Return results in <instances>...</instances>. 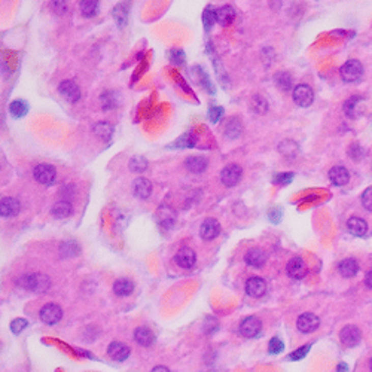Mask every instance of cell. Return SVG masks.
Here are the masks:
<instances>
[{"label": "cell", "instance_id": "6da1fadb", "mask_svg": "<svg viewBox=\"0 0 372 372\" xmlns=\"http://www.w3.org/2000/svg\"><path fill=\"white\" fill-rule=\"evenodd\" d=\"M18 284L27 291L36 292V294H43L51 288V280L48 275L45 274L22 275L18 280Z\"/></svg>", "mask_w": 372, "mask_h": 372}, {"label": "cell", "instance_id": "cb8c5ba5", "mask_svg": "<svg viewBox=\"0 0 372 372\" xmlns=\"http://www.w3.org/2000/svg\"><path fill=\"white\" fill-rule=\"evenodd\" d=\"M360 104H362V97H359V96H353V97L349 98V100L346 101V104H344V112H346V115L349 118L360 117V113H362V110H360Z\"/></svg>", "mask_w": 372, "mask_h": 372}, {"label": "cell", "instance_id": "5b68a950", "mask_svg": "<svg viewBox=\"0 0 372 372\" xmlns=\"http://www.w3.org/2000/svg\"><path fill=\"white\" fill-rule=\"evenodd\" d=\"M313 90L308 85H298L294 88V101L299 107H308L313 103Z\"/></svg>", "mask_w": 372, "mask_h": 372}, {"label": "cell", "instance_id": "7dc6e473", "mask_svg": "<svg viewBox=\"0 0 372 372\" xmlns=\"http://www.w3.org/2000/svg\"><path fill=\"white\" fill-rule=\"evenodd\" d=\"M170 59L173 63H176V64H182L183 61H185V54L180 51V49H171V52H170Z\"/></svg>", "mask_w": 372, "mask_h": 372}, {"label": "cell", "instance_id": "7c38bea8", "mask_svg": "<svg viewBox=\"0 0 372 372\" xmlns=\"http://www.w3.org/2000/svg\"><path fill=\"white\" fill-rule=\"evenodd\" d=\"M286 273L289 277H292L295 280H301L307 275V267L304 264V261L301 257H294L288 262L286 267Z\"/></svg>", "mask_w": 372, "mask_h": 372}, {"label": "cell", "instance_id": "f907efd6", "mask_svg": "<svg viewBox=\"0 0 372 372\" xmlns=\"http://www.w3.org/2000/svg\"><path fill=\"white\" fill-rule=\"evenodd\" d=\"M369 366H371V371H372V357H371V362H369Z\"/></svg>", "mask_w": 372, "mask_h": 372}, {"label": "cell", "instance_id": "e575fe53", "mask_svg": "<svg viewBox=\"0 0 372 372\" xmlns=\"http://www.w3.org/2000/svg\"><path fill=\"white\" fill-rule=\"evenodd\" d=\"M250 107H252V110L255 113H265L267 109H268V104H267V101H265L264 97L255 96V97L252 98V101H250Z\"/></svg>", "mask_w": 372, "mask_h": 372}, {"label": "cell", "instance_id": "7402d4cb", "mask_svg": "<svg viewBox=\"0 0 372 372\" xmlns=\"http://www.w3.org/2000/svg\"><path fill=\"white\" fill-rule=\"evenodd\" d=\"M338 271H339V274L342 275V277L350 278V277H354V275L357 274V271H359V264H357V261H354L352 257L344 259V261L339 262V265H338Z\"/></svg>", "mask_w": 372, "mask_h": 372}, {"label": "cell", "instance_id": "603a6c76", "mask_svg": "<svg viewBox=\"0 0 372 372\" xmlns=\"http://www.w3.org/2000/svg\"><path fill=\"white\" fill-rule=\"evenodd\" d=\"M216 18H217V22L222 27H226V25H230V24L234 22L235 11L231 6H222L220 9L216 11Z\"/></svg>", "mask_w": 372, "mask_h": 372}, {"label": "cell", "instance_id": "ac0fdd59", "mask_svg": "<svg viewBox=\"0 0 372 372\" xmlns=\"http://www.w3.org/2000/svg\"><path fill=\"white\" fill-rule=\"evenodd\" d=\"M107 354H109L113 360L122 362V360H125V359L130 356V349H128V346L115 341V342L109 344V347H107Z\"/></svg>", "mask_w": 372, "mask_h": 372}, {"label": "cell", "instance_id": "ee69618b", "mask_svg": "<svg viewBox=\"0 0 372 372\" xmlns=\"http://www.w3.org/2000/svg\"><path fill=\"white\" fill-rule=\"evenodd\" d=\"M25 328H27V320H24V319H17L11 323V329L14 333H20Z\"/></svg>", "mask_w": 372, "mask_h": 372}, {"label": "cell", "instance_id": "4316f807", "mask_svg": "<svg viewBox=\"0 0 372 372\" xmlns=\"http://www.w3.org/2000/svg\"><path fill=\"white\" fill-rule=\"evenodd\" d=\"M186 167L192 173H203L207 168V159L204 157H189L186 161Z\"/></svg>", "mask_w": 372, "mask_h": 372}, {"label": "cell", "instance_id": "f1b7e54d", "mask_svg": "<svg viewBox=\"0 0 372 372\" xmlns=\"http://www.w3.org/2000/svg\"><path fill=\"white\" fill-rule=\"evenodd\" d=\"M94 134H97L101 140H109L113 136V127L109 122H97L94 125Z\"/></svg>", "mask_w": 372, "mask_h": 372}, {"label": "cell", "instance_id": "8992f818", "mask_svg": "<svg viewBox=\"0 0 372 372\" xmlns=\"http://www.w3.org/2000/svg\"><path fill=\"white\" fill-rule=\"evenodd\" d=\"M61 317H63V310L57 304H46L40 310V320L45 325H55L61 320Z\"/></svg>", "mask_w": 372, "mask_h": 372}, {"label": "cell", "instance_id": "44dd1931", "mask_svg": "<svg viewBox=\"0 0 372 372\" xmlns=\"http://www.w3.org/2000/svg\"><path fill=\"white\" fill-rule=\"evenodd\" d=\"M134 339H136V342H138L140 346L149 347V346L154 344V341H155V335H154V332H152L149 328H146V326H140V328H137V329L134 331Z\"/></svg>", "mask_w": 372, "mask_h": 372}, {"label": "cell", "instance_id": "c3c4849f", "mask_svg": "<svg viewBox=\"0 0 372 372\" xmlns=\"http://www.w3.org/2000/svg\"><path fill=\"white\" fill-rule=\"evenodd\" d=\"M365 283H366V286H368V288H371V289H372V270H371V271H368V273H366V277H365Z\"/></svg>", "mask_w": 372, "mask_h": 372}, {"label": "cell", "instance_id": "52a82bcc", "mask_svg": "<svg viewBox=\"0 0 372 372\" xmlns=\"http://www.w3.org/2000/svg\"><path fill=\"white\" fill-rule=\"evenodd\" d=\"M319 325H320V320H319V317L313 313L301 314V316L298 317V320H296V326H298V329L304 333L314 332V331L319 328Z\"/></svg>", "mask_w": 372, "mask_h": 372}, {"label": "cell", "instance_id": "74e56055", "mask_svg": "<svg viewBox=\"0 0 372 372\" xmlns=\"http://www.w3.org/2000/svg\"><path fill=\"white\" fill-rule=\"evenodd\" d=\"M100 98H101V106H103L104 110H109V109L115 107V104H117L113 93H104Z\"/></svg>", "mask_w": 372, "mask_h": 372}, {"label": "cell", "instance_id": "d6986e66", "mask_svg": "<svg viewBox=\"0 0 372 372\" xmlns=\"http://www.w3.org/2000/svg\"><path fill=\"white\" fill-rule=\"evenodd\" d=\"M244 261L249 267H253V268H261L264 267V264L267 262V255L264 253V250L261 249H250L246 256H244Z\"/></svg>", "mask_w": 372, "mask_h": 372}, {"label": "cell", "instance_id": "d590c367", "mask_svg": "<svg viewBox=\"0 0 372 372\" xmlns=\"http://www.w3.org/2000/svg\"><path fill=\"white\" fill-rule=\"evenodd\" d=\"M148 168V161L143 157H133L130 161V170L134 173H141Z\"/></svg>", "mask_w": 372, "mask_h": 372}, {"label": "cell", "instance_id": "681fc988", "mask_svg": "<svg viewBox=\"0 0 372 372\" xmlns=\"http://www.w3.org/2000/svg\"><path fill=\"white\" fill-rule=\"evenodd\" d=\"M151 372H170V369L168 368H165V366H155L154 369Z\"/></svg>", "mask_w": 372, "mask_h": 372}, {"label": "cell", "instance_id": "ba28073f", "mask_svg": "<svg viewBox=\"0 0 372 372\" xmlns=\"http://www.w3.org/2000/svg\"><path fill=\"white\" fill-rule=\"evenodd\" d=\"M261 329H262V323H261V320H259L257 317H253V316L244 319V320L241 322V325H240V333H241L243 336H247V338H253V336H256L257 333L261 332Z\"/></svg>", "mask_w": 372, "mask_h": 372}, {"label": "cell", "instance_id": "f35d334b", "mask_svg": "<svg viewBox=\"0 0 372 372\" xmlns=\"http://www.w3.org/2000/svg\"><path fill=\"white\" fill-rule=\"evenodd\" d=\"M51 8L57 15H64L67 12V6L64 0H52L51 2Z\"/></svg>", "mask_w": 372, "mask_h": 372}, {"label": "cell", "instance_id": "1f68e13d", "mask_svg": "<svg viewBox=\"0 0 372 372\" xmlns=\"http://www.w3.org/2000/svg\"><path fill=\"white\" fill-rule=\"evenodd\" d=\"M28 110V106L22 100H15L9 104V112L14 118H22Z\"/></svg>", "mask_w": 372, "mask_h": 372}, {"label": "cell", "instance_id": "7bdbcfd3", "mask_svg": "<svg viewBox=\"0 0 372 372\" xmlns=\"http://www.w3.org/2000/svg\"><path fill=\"white\" fill-rule=\"evenodd\" d=\"M308 350H310V344L302 346V347H299L295 353H291L289 359H291V360H299V359H302V357L308 353Z\"/></svg>", "mask_w": 372, "mask_h": 372}, {"label": "cell", "instance_id": "d4e9b609", "mask_svg": "<svg viewBox=\"0 0 372 372\" xmlns=\"http://www.w3.org/2000/svg\"><path fill=\"white\" fill-rule=\"evenodd\" d=\"M133 291H134V284H133V281H131L130 278H125V277L118 278L117 281H115V284H113V292H115L118 296H128Z\"/></svg>", "mask_w": 372, "mask_h": 372}, {"label": "cell", "instance_id": "9c48e42d", "mask_svg": "<svg viewBox=\"0 0 372 372\" xmlns=\"http://www.w3.org/2000/svg\"><path fill=\"white\" fill-rule=\"evenodd\" d=\"M60 94L70 103H76L80 98V91L79 87L73 80H63L59 87Z\"/></svg>", "mask_w": 372, "mask_h": 372}, {"label": "cell", "instance_id": "4fadbf2b", "mask_svg": "<svg viewBox=\"0 0 372 372\" xmlns=\"http://www.w3.org/2000/svg\"><path fill=\"white\" fill-rule=\"evenodd\" d=\"M195 252L192 249H189V247H182L176 253V262L180 268L189 270V268H192L195 265Z\"/></svg>", "mask_w": 372, "mask_h": 372}, {"label": "cell", "instance_id": "277c9868", "mask_svg": "<svg viewBox=\"0 0 372 372\" xmlns=\"http://www.w3.org/2000/svg\"><path fill=\"white\" fill-rule=\"evenodd\" d=\"M33 176L42 185H52L54 180H55L57 173H55V168L52 165H49V164H39V165L35 167Z\"/></svg>", "mask_w": 372, "mask_h": 372}, {"label": "cell", "instance_id": "9a60e30c", "mask_svg": "<svg viewBox=\"0 0 372 372\" xmlns=\"http://www.w3.org/2000/svg\"><path fill=\"white\" fill-rule=\"evenodd\" d=\"M20 213V201L15 199V198H3L2 203H0V215L2 217H12V216L18 215Z\"/></svg>", "mask_w": 372, "mask_h": 372}, {"label": "cell", "instance_id": "83f0119b", "mask_svg": "<svg viewBox=\"0 0 372 372\" xmlns=\"http://www.w3.org/2000/svg\"><path fill=\"white\" fill-rule=\"evenodd\" d=\"M73 209H72V204L69 201H59L57 204H54L52 207V215L59 219H66L72 215Z\"/></svg>", "mask_w": 372, "mask_h": 372}, {"label": "cell", "instance_id": "8fae6325", "mask_svg": "<svg viewBox=\"0 0 372 372\" xmlns=\"http://www.w3.org/2000/svg\"><path fill=\"white\" fill-rule=\"evenodd\" d=\"M220 234V223L216 220V219H206L201 226H199V235L204 238V240H213L217 235Z\"/></svg>", "mask_w": 372, "mask_h": 372}, {"label": "cell", "instance_id": "5bb4252c", "mask_svg": "<svg viewBox=\"0 0 372 372\" xmlns=\"http://www.w3.org/2000/svg\"><path fill=\"white\" fill-rule=\"evenodd\" d=\"M267 291V283L261 277H250L246 283V292L252 298H259L265 294Z\"/></svg>", "mask_w": 372, "mask_h": 372}, {"label": "cell", "instance_id": "f6af8a7d", "mask_svg": "<svg viewBox=\"0 0 372 372\" xmlns=\"http://www.w3.org/2000/svg\"><path fill=\"white\" fill-rule=\"evenodd\" d=\"M283 349H284V344L280 341V338H273V339L270 341V353L277 354V353L281 352Z\"/></svg>", "mask_w": 372, "mask_h": 372}, {"label": "cell", "instance_id": "3957f363", "mask_svg": "<svg viewBox=\"0 0 372 372\" xmlns=\"http://www.w3.org/2000/svg\"><path fill=\"white\" fill-rule=\"evenodd\" d=\"M241 175H243V170L238 164H230L226 165L222 173H220V180L225 186L231 188V186H235L240 179H241Z\"/></svg>", "mask_w": 372, "mask_h": 372}, {"label": "cell", "instance_id": "836d02e7", "mask_svg": "<svg viewBox=\"0 0 372 372\" xmlns=\"http://www.w3.org/2000/svg\"><path fill=\"white\" fill-rule=\"evenodd\" d=\"M241 134V124L238 122V119H231L226 124L225 128V136L228 138H237Z\"/></svg>", "mask_w": 372, "mask_h": 372}, {"label": "cell", "instance_id": "d6a6232c", "mask_svg": "<svg viewBox=\"0 0 372 372\" xmlns=\"http://www.w3.org/2000/svg\"><path fill=\"white\" fill-rule=\"evenodd\" d=\"M158 213H159L161 225H164L165 228H170L175 223V216L176 215H175V212L170 207H162V209L158 210Z\"/></svg>", "mask_w": 372, "mask_h": 372}, {"label": "cell", "instance_id": "4dcf8cb0", "mask_svg": "<svg viewBox=\"0 0 372 372\" xmlns=\"http://www.w3.org/2000/svg\"><path fill=\"white\" fill-rule=\"evenodd\" d=\"M98 11V0H80V12L91 18L97 14Z\"/></svg>", "mask_w": 372, "mask_h": 372}, {"label": "cell", "instance_id": "60d3db41", "mask_svg": "<svg viewBox=\"0 0 372 372\" xmlns=\"http://www.w3.org/2000/svg\"><path fill=\"white\" fill-rule=\"evenodd\" d=\"M194 146V140L191 137V134H185L180 138H177L175 143V148H192Z\"/></svg>", "mask_w": 372, "mask_h": 372}, {"label": "cell", "instance_id": "30bf717a", "mask_svg": "<svg viewBox=\"0 0 372 372\" xmlns=\"http://www.w3.org/2000/svg\"><path fill=\"white\" fill-rule=\"evenodd\" d=\"M339 339L346 347H354L360 341V331L354 325H347L339 332Z\"/></svg>", "mask_w": 372, "mask_h": 372}, {"label": "cell", "instance_id": "ab89813d", "mask_svg": "<svg viewBox=\"0 0 372 372\" xmlns=\"http://www.w3.org/2000/svg\"><path fill=\"white\" fill-rule=\"evenodd\" d=\"M294 179V175L292 173H280V175H275L273 182L275 185H289Z\"/></svg>", "mask_w": 372, "mask_h": 372}, {"label": "cell", "instance_id": "f546056e", "mask_svg": "<svg viewBox=\"0 0 372 372\" xmlns=\"http://www.w3.org/2000/svg\"><path fill=\"white\" fill-rule=\"evenodd\" d=\"M127 17H128V5L121 3L113 9V20L117 21L118 27H124L127 24Z\"/></svg>", "mask_w": 372, "mask_h": 372}, {"label": "cell", "instance_id": "2e32d148", "mask_svg": "<svg viewBox=\"0 0 372 372\" xmlns=\"http://www.w3.org/2000/svg\"><path fill=\"white\" fill-rule=\"evenodd\" d=\"M329 179L335 186H344L350 180V173L346 167L336 165V167H332L329 170Z\"/></svg>", "mask_w": 372, "mask_h": 372}, {"label": "cell", "instance_id": "bcb514c9", "mask_svg": "<svg viewBox=\"0 0 372 372\" xmlns=\"http://www.w3.org/2000/svg\"><path fill=\"white\" fill-rule=\"evenodd\" d=\"M222 115H223V109L219 107V106H215V107H212V109L209 110V118H210V121L215 122V124L222 118Z\"/></svg>", "mask_w": 372, "mask_h": 372}, {"label": "cell", "instance_id": "8d00e7d4", "mask_svg": "<svg viewBox=\"0 0 372 372\" xmlns=\"http://www.w3.org/2000/svg\"><path fill=\"white\" fill-rule=\"evenodd\" d=\"M217 18H216V12L213 11V8H206L204 14H203V24H204V28L206 30H210L213 27Z\"/></svg>", "mask_w": 372, "mask_h": 372}, {"label": "cell", "instance_id": "e0dca14e", "mask_svg": "<svg viewBox=\"0 0 372 372\" xmlns=\"http://www.w3.org/2000/svg\"><path fill=\"white\" fill-rule=\"evenodd\" d=\"M133 192H134V195L137 198L146 199L152 194V183L148 179H143V177L136 179L134 183H133Z\"/></svg>", "mask_w": 372, "mask_h": 372}, {"label": "cell", "instance_id": "ffe728a7", "mask_svg": "<svg viewBox=\"0 0 372 372\" xmlns=\"http://www.w3.org/2000/svg\"><path fill=\"white\" fill-rule=\"evenodd\" d=\"M347 228L356 237H363V235L368 233V223H366V220H363L362 217H357V216H353V217H350L347 220Z\"/></svg>", "mask_w": 372, "mask_h": 372}, {"label": "cell", "instance_id": "b9f144b4", "mask_svg": "<svg viewBox=\"0 0 372 372\" xmlns=\"http://www.w3.org/2000/svg\"><path fill=\"white\" fill-rule=\"evenodd\" d=\"M362 204L363 207L368 210V212H372V188L366 189L362 195Z\"/></svg>", "mask_w": 372, "mask_h": 372}, {"label": "cell", "instance_id": "7a4b0ae2", "mask_svg": "<svg viewBox=\"0 0 372 372\" xmlns=\"http://www.w3.org/2000/svg\"><path fill=\"white\" fill-rule=\"evenodd\" d=\"M362 75H363V67L359 60H349L341 67V78L346 82H356L362 78Z\"/></svg>", "mask_w": 372, "mask_h": 372}, {"label": "cell", "instance_id": "484cf974", "mask_svg": "<svg viewBox=\"0 0 372 372\" xmlns=\"http://www.w3.org/2000/svg\"><path fill=\"white\" fill-rule=\"evenodd\" d=\"M274 82L275 85H277L280 90H283V91H289V90H292V87H294V78H292V75L288 73V72H278V73H275Z\"/></svg>", "mask_w": 372, "mask_h": 372}]
</instances>
